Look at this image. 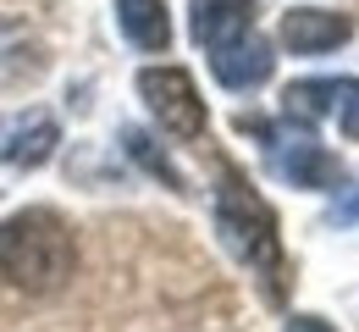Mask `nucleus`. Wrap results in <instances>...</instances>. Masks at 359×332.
Here are the masks:
<instances>
[{
	"label": "nucleus",
	"instance_id": "1",
	"mask_svg": "<svg viewBox=\"0 0 359 332\" xmlns=\"http://www.w3.org/2000/svg\"><path fill=\"white\" fill-rule=\"evenodd\" d=\"M72 272H78V238L61 211L28 205L0 222V277L17 293H34V299L55 293L72 283Z\"/></svg>",
	"mask_w": 359,
	"mask_h": 332
},
{
	"label": "nucleus",
	"instance_id": "10",
	"mask_svg": "<svg viewBox=\"0 0 359 332\" xmlns=\"http://www.w3.org/2000/svg\"><path fill=\"white\" fill-rule=\"evenodd\" d=\"M122 144H128V155H133V161L144 166V172H149V178H161L166 189H182L177 166H172V161H166V155L155 150V139H149V133H138V128H128V133H122Z\"/></svg>",
	"mask_w": 359,
	"mask_h": 332
},
{
	"label": "nucleus",
	"instance_id": "13",
	"mask_svg": "<svg viewBox=\"0 0 359 332\" xmlns=\"http://www.w3.org/2000/svg\"><path fill=\"white\" fill-rule=\"evenodd\" d=\"M282 332H337V327H326L320 316H293V321H287Z\"/></svg>",
	"mask_w": 359,
	"mask_h": 332
},
{
	"label": "nucleus",
	"instance_id": "12",
	"mask_svg": "<svg viewBox=\"0 0 359 332\" xmlns=\"http://www.w3.org/2000/svg\"><path fill=\"white\" fill-rule=\"evenodd\" d=\"M332 222H337V227H354V222H359V189H348L343 199H337V211H332Z\"/></svg>",
	"mask_w": 359,
	"mask_h": 332
},
{
	"label": "nucleus",
	"instance_id": "8",
	"mask_svg": "<svg viewBox=\"0 0 359 332\" xmlns=\"http://www.w3.org/2000/svg\"><path fill=\"white\" fill-rule=\"evenodd\" d=\"M255 34V0H194V39L205 50Z\"/></svg>",
	"mask_w": 359,
	"mask_h": 332
},
{
	"label": "nucleus",
	"instance_id": "5",
	"mask_svg": "<svg viewBox=\"0 0 359 332\" xmlns=\"http://www.w3.org/2000/svg\"><path fill=\"white\" fill-rule=\"evenodd\" d=\"M271 67H276V55L260 34H243V39H226V45L210 50V72H216V84L222 89H260L271 78Z\"/></svg>",
	"mask_w": 359,
	"mask_h": 332
},
{
	"label": "nucleus",
	"instance_id": "11",
	"mask_svg": "<svg viewBox=\"0 0 359 332\" xmlns=\"http://www.w3.org/2000/svg\"><path fill=\"white\" fill-rule=\"evenodd\" d=\"M332 117L343 122V139L359 144V78H337V111Z\"/></svg>",
	"mask_w": 359,
	"mask_h": 332
},
{
	"label": "nucleus",
	"instance_id": "2",
	"mask_svg": "<svg viewBox=\"0 0 359 332\" xmlns=\"http://www.w3.org/2000/svg\"><path fill=\"white\" fill-rule=\"evenodd\" d=\"M216 233L260 277L271 305H282V293H287V255H282V233H276V211L238 172H222V189H216Z\"/></svg>",
	"mask_w": 359,
	"mask_h": 332
},
{
	"label": "nucleus",
	"instance_id": "6",
	"mask_svg": "<svg viewBox=\"0 0 359 332\" xmlns=\"http://www.w3.org/2000/svg\"><path fill=\"white\" fill-rule=\"evenodd\" d=\"M348 34H354V22L343 11H326V6H293L282 17V45L293 50V55L337 50V45H348Z\"/></svg>",
	"mask_w": 359,
	"mask_h": 332
},
{
	"label": "nucleus",
	"instance_id": "3",
	"mask_svg": "<svg viewBox=\"0 0 359 332\" xmlns=\"http://www.w3.org/2000/svg\"><path fill=\"white\" fill-rule=\"evenodd\" d=\"M238 128H243V133H260V139H266L271 172H276L282 183H293V189H332V183L343 178L337 155H332L326 144H315L310 133H276V128L255 122V117H238Z\"/></svg>",
	"mask_w": 359,
	"mask_h": 332
},
{
	"label": "nucleus",
	"instance_id": "4",
	"mask_svg": "<svg viewBox=\"0 0 359 332\" xmlns=\"http://www.w3.org/2000/svg\"><path fill=\"white\" fill-rule=\"evenodd\" d=\"M138 95L144 105L155 111V122L166 128V133H177V139H199L205 133V100L194 89V78L182 72V67H144L138 72Z\"/></svg>",
	"mask_w": 359,
	"mask_h": 332
},
{
	"label": "nucleus",
	"instance_id": "9",
	"mask_svg": "<svg viewBox=\"0 0 359 332\" xmlns=\"http://www.w3.org/2000/svg\"><path fill=\"white\" fill-rule=\"evenodd\" d=\"M116 28H122L128 45H138V50H166L172 45L166 0H116Z\"/></svg>",
	"mask_w": 359,
	"mask_h": 332
},
{
	"label": "nucleus",
	"instance_id": "7",
	"mask_svg": "<svg viewBox=\"0 0 359 332\" xmlns=\"http://www.w3.org/2000/svg\"><path fill=\"white\" fill-rule=\"evenodd\" d=\"M55 144H61V128L45 111H28V117H11L0 128V161L17 166V172H34V166H45L55 155Z\"/></svg>",
	"mask_w": 359,
	"mask_h": 332
}]
</instances>
